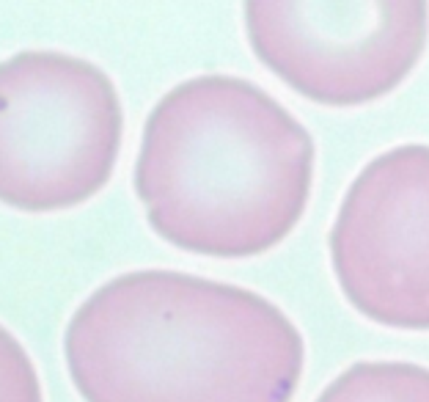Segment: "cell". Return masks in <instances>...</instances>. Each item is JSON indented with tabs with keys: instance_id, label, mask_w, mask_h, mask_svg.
Listing matches in <instances>:
<instances>
[{
	"instance_id": "1",
	"label": "cell",
	"mask_w": 429,
	"mask_h": 402,
	"mask_svg": "<svg viewBox=\"0 0 429 402\" xmlns=\"http://www.w3.org/2000/svg\"><path fill=\"white\" fill-rule=\"evenodd\" d=\"M85 402H292L305 344L267 298L174 270L102 284L64 336Z\"/></svg>"
},
{
	"instance_id": "2",
	"label": "cell",
	"mask_w": 429,
	"mask_h": 402,
	"mask_svg": "<svg viewBox=\"0 0 429 402\" xmlns=\"http://www.w3.org/2000/svg\"><path fill=\"white\" fill-rule=\"evenodd\" d=\"M305 127L253 83L204 75L168 91L143 127L135 190L171 245L242 259L286 240L311 193Z\"/></svg>"
},
{
	"instance_id": "3",
	"label": "cell",
	"mask_w": 429,
	"mask_h": 402,
	"mask_svg": "<svg viewBox=\"0 0 429 402\" xmlns=\"http://www.w3.org/2000/svg\"><path fill=\"white\" fill-rule=\"evenodd\" d=\"M124 113L110 78L67 53L28 50L0 64V201L56 212L110 179Z\"/></svg>"
},
{
	"instance_id": "4",
	"label": "cell",
	"mask_w": 429,
	"mask_h": 402,
	"mask_svg": "<svg viewBox=\"0 0 429 402\" xmlns=\"http://www.w3.org/2000/svg\"><path fill=\"white\" fill-rule=\"evenodd\" d=\"M245 28L259 61L297 94L353 108L413 72L429 0H245Z\"/></svg>"
},
{
	"instance_id": "5",
	"label": "cell",
	"mask_w": 429,
	"mask_h": 402,
	"mask_svg": "<svg viewBox=\"0 0 429 402\" xmlns=\"http://www.w3.org/2000/svg\"><path fill=\"white\" fill-rule=\"evenodd\" d=\"M330 253L347 301L363 317L429 330V146L391 149L358 174Z\"/></svg>"
},
{
	"instance_id": "6",
	"label": "cell",
	"mask_w": 429,
	"mask_h": 402,
	"mask_svg": "<svg viewBox=\"0 0 429 402\" xmlns=\"http://www.w3.org/2000/svg\"><path fill=\"white\" fill-rule=\"evenodd\" d=\"M317 402H429V369L407 361H360Z\"/></svg>"
},
{
	"instance_id": "7",
	"label": "cell",
	"mask_w": 429,
	"mask_h": 402,
	"mask_svg": "<svg viewBox=\"0 0 429 402\" xmlns=\"http://www.w3.org/2000/svg\"><path fill=\"white\" fill-rule=\"evenodd\" d=\"M0 402H44L39 372L25 347L0 325Z\"/></svg>"
}]
</instances>
